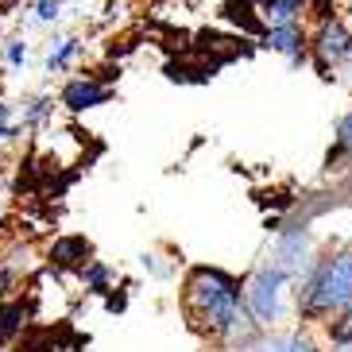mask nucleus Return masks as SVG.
Returning <instances> with one entry per match:
<instances>
[{"label": "nucleus", "instance_id": "obj_1", "mask_svg": "<svg viewBox=\"0 0 352 352\" xmlns=\"http://www.w3.org/2000/svg\"><path fill=\"white\" fill-rule=\"evenodd\" d=\"M178 302H182L190 329L206 337L209 344H221L228 325L244 310V279L225 267H213V263H197L182 275Z\"/></svg>", "mask_w": 352, "mask_h": 352}, {"label": "nucleus", "instance_id": "obj_2", "mask_svg": "<svg viewBox=\"0 0 352 352\" xmlns=\"http://www.w3.org/2000/svg\"><path fill=\"white\" fill-rule=\"evenodd\" d=\"M352 302V248L318 252L310 271L294 283V318L306 329H321Z\"/></svg>", "mask_w": 352, "mask_h": 352}, {"label": "nucleus", "instance_id": "obj_3", "mask_svg": "<svg viewBox=\"0 0 352 352\" xmlns=\"http://www.w3.org/2000/svg\"><path fill=\"white\" fill-rule=\"evenodd\" d=\"M244 310L256 318L259 329H279L294 310V279L275 259H263L244 275Z\"/></svg>", "mask_w": 352, "mask_h": 352}, {"label": "nucleus", "instance_id": "obj_4", "mask_svg": "<svg viewBox=\"0 0 352 352\" xmlns=\"http://www.w3.org/2000/svg\"><path fill=\"white\" fill-rule=\"evenodd\" d=\"M349 54H352V23H349V16H329V20L314 23V32H310V63H314V70H318L325 82L337 78V70L349 63Z\"/></svg>", "mask_w": 352, "mask_h": 352}, {"label": "nucleus", "instance_id": "obj_5", "mask_svg": "<svg viewBox=\"0 0 352 352\" xmlns=\"http://www.w3.org/2000/svg\"><path fill=\"white\" fill-rule=\"evenodd\" d=\"M283 271H287L290 279L298 283L306 271H310V263L318 259V248H314V232L306 225H287L275 232V244H271V256Z\"/></svg>", "mask_w": 352, "mask_h": 352}, {"label": "nucleus", "instance_id": "obj_6", "mask_svg": "<svg viewBox=\"0 0 352 352\" xmlns=\"http://www.w3.org/2000/svg\"><path fill=\"white\" fill-rule=\"evenodd\" d=\"M113 101V85H104L97 74H82V78H70L58 94V104L70 109V113H89L97 104Z\"/></svg>", "mask_w": 352, "mask_h": 352}, {"label": "nucleus", "instance_id": "obj_7", "mask_svg": "<svg viewBox=\"0 0 352 352\" xmlns=\"http://www.w3.org/2000/svg\"><path fill=\"white\" fill-rule=\"evenodd\" d=\"M263 47H271L275 54H283L287 63L302 66V63H310V32L298 23H275V28H263Z\"/></svg>", "mask_w": 352, "mask_h": 352}, {"label": "nucleus", "instance_id": "obj_8", "mask_svg": "<svg viewBox=\"0 0 352 352\" xmlns=\"http://www.w3.org/2000/svg\"><path fill=\"white\" fill-rule=\"evenodd\" d=\"M89 259H94V240L82 236V232L54 236L51 248H47V263L51 267H63V271H82Z\"/></svg>", "mask_w": 352, "mask_h": 352}, {"label": "nucleus", "instance_id": "obj_9", "mask_svg": "<svg viewBox=\"0 0 352 352\" xmlns=\"http://www.w3.org/2000/svg\"><path fill=\"white\" fill-rule=\"evenodd\" d=\"M28 318H32L28 302H20V298H4L0 302V344L16 341V337L28 329Z\"/></svg>", "mask_w": 352, "mask_h": 352}, {"label": "nucleus", "instance_id": "obj_10", "mask_svg": "<svg viewBox=\"0 0 352 352\" xmlns=\"http://www.w3.org/2000/svg\"><path fill=\"white\" fill-rule=\"evenodd\" d=\"M78 279H82V290L85 294H109L116 283V271L104 263V259H89L82 271H78Z\"/></svg>", "mask_w": 352, "mask_h": 352}, {"label": "nucleus", "instance_id": "obj_11", "mask_svg": "<svg viewBox=\"0 0 352 352\" xmlns=\"http://www.w3.org/2000/svg\"><path fill=\"white\" fill-rule=\"evenodd\" d=\"M352 155V109L337 120V132H333V147H329V155H325V166L333 163H341V159Z\"/></svg>", "mask_w": 352, "mask_h": 352}, {"label": "nucleus", "instance_id": "obj_12", "mask_svg": "<svg viewBox=\"0 0 352 352\" xmlns=\"http://www.w3.org/2000/svg\"><path fill=\"white\" fill-rule=\"evenodd\" d=\"M78 54H82V39H58L51 47V51H47V70L51 74H63V70H70V63L74 58H78Z\"/></svg>", "mask_w": 352, "mask_h": 352}, {"label": "nucleus", "instance_id": "obj_13", "mask_svg": "<svg viewBox=\"0 0 352 352\" xmlns=\"http://www.w3.org/2000/svg\"><path fill=\"white\" fill-rule=\"evenodd\" d=\"M321 341L325 344H341V341H352V302L344 306L341 314H333L325 325H321Z\"/></svg>", "mask_w": 352, "mask_h": 352}, {"label": "nucleus", "instance_id": "obj_14", "mask_svg": "<svg viewBox=\"0 0 352 352\" xmlns=\"http://www.w3.org/2000/svg\"><path fill=\"white\" fill-rule=\"evenodd\" d=\"M140 267H144L151 279L166 283V279H175L178 275V259H163L159 252H144V256H140Z\"/></svg>", "mask_w": 352, "mask_h": 352}, {"label": "nucleus", "instance_id": "obj_15", "mask_svg": "<svg viewBox=\"0 0 352 352\" xmlns=\"http://www.w3.org/2000/svg\"><path fill=\"white\" fill-rule=\"evenodd\" d=\"M290 352H329V344L318 341L306 325H298V329L290 333Z\"/></svg>", "mask_w": 352, "mask_h": 352}, {"label": "nucleus", "instance_id": "obj_16", "mask_svg": "<svg viewBox=\"0 0 352 352\" xmlns=\"http://www.w3.org/2000/svg\"><path fill=\"white\" fill-rule=\"evenodd\" d=\"M47 113H51V101H47V97H35V101H28V109H23V128L39 124Z\"/></svg>", "mask_w": 352, "mask_h": 352}, {"label": "nucleus", "instance_id": "obj_17", "mask_svg": "<svg viewBox=\"0 0 352 352\" xmlns=\"http://www.w3.org/2000/svg\"><path fill=\"white\" fill-rule=\"evenodd\" d=\"M4 63H8V70H20V66L28 63V43L12 39L8 47H4Z\"/></svg>", "mask_w": 352, "mask_h": 352}, {"label": "nucleus", "instance_id": "obj_18", "mask_svg": "<svg viewBox=\"0 0 352 352\" xmlns=\"http://www.w3.org/2000/svg\"><path fill=\"white\" fill-rule=\"evenodd\" d=\"M58 16H63V0H39L35 4V20L39 23H54Z\"/></svg>", "mask_w": 352, "mask_h": 352}, {"label": "nucleus", "instance_id": "obj_19", "mask_svg": "<svg viewBox=\"0 0 352 352\" xmlns=\"http://www.w3.org/2000/svg\"><path fill=\"white\" fill-rule=\"evenodd\" d=\"M329 352H352V341H341V344H329Z\"/></svg>", "mask_w": 352, "mask_h": 352}, {"label": "nucleus", "instance_id": "obj_20", "mask_svg": "<svg viewBox=\"0 0 352 352\" xmlns=\"http://www.w3.org/2000/svg\"><path fill=\"white\" fill-rule=\"evenodd\" d=\"M228 352H256V344L248 341V344H240V349H228Z\"/></svg>", "mask_w": 352, "mask_h": 352}, {"label": "nucleus", "instance_id": "obj_21", "mask_svg": "<svg viewBox=\"0 0 352 352\" xmlns=\"http://www.w3.org/2000/svg\"><path fill=\"white\" fill-rule=\"evenodd\" d=\"M344 74H349V82H352V54H349V63H344Z\"/></svg>", "mask_w": 352, "mask_h": 352}, {"label": "nucleus", "instance_id": "obj_22", "mask_svg": "<svg viewBox=\"0 0 352 352\" xmlns=\"http://www.w3.org/2000/svg\"><path fill=\"white\" fill-rule=\"evenodd\" d=\"M344 12H349V23H352V0H344Z\"/></svg>", "mask_w": 352, "mask_h": 352}, {"label": "nucleus", "instance_id": "obj_23", "mask_svg": "<svg viewBox=\"0 0 352 352\" xmlns=\"http://www.w3.org/2000/svg\"><path fill=\"white\" fill-rule=\"evenodd\" d=\"M306 4H314V0H306Z\"/></svg>", "mask_w": 352, "mask_h": 352}, {"label": "nucleus", "instance_id": "obj_24", "mask_svg": "<svg viewBox=\"0 0 352 352\" xmlns=\"http://www.w3.org/2000/svg\"><path fill=\"white\" fill-rule=\"evenodd\" d=\"M256 4H263V0H256Z\"/></svg>", "mask_w": 352, "mask_h": 352}]
</instances>
